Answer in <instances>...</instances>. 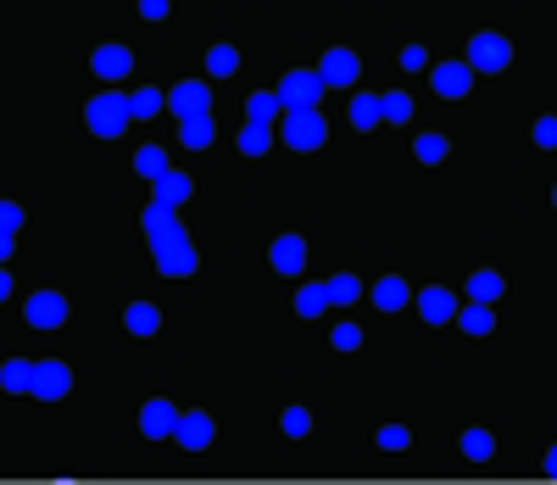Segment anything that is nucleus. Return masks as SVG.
I'll return each mask as SVG.
<instances>
[{
	"instance_id": "31",
	"label": "nucleus",
	"mask_w": 557,
	"mask_h": 485,
	"mask_svg": "<svg viewBox=\"0 0 557 485\" xmlns=\"http://www.w3.org/2000/svg\"><path fill=\"white\" fill-rule=\"evenodd\" d=\"M474 302H496V296H502V274H474Z\"/></svg>"
},
{
	"instance_id": "44",
	"label": "nucleus",
	"mask_w": 557,
	"mask_h": 485,
	"mask_svg": "<svg viewBox=\"0 0 557 485\" xmlns=\"http://www.w3.org/2000/svg\"><path fill=\"white\" fill-rule=\"evenodd\" d=\"M546 474H552V480H557V446H552V452H546Z\"/></svg>"
},
{
	"instance_id": "35",
	"label": "nucleus",
	"mask_w": 557,
	"mask_h": 485,
	"mask_svg": "<svg viewBox=\"0 0 557 485\" xmlns=\"http://www.w3.org/2000/svg\"><path fill=\"white\" fill-rule=\"evenodd\" d=\"M335 346H340V352H357V346H363V329H357V324H335Z\"/></svg>"
},
{
	"instance_id": "8",
	"label": "nucleus",
	"mask_w": 557,
	"mask_h": 485,
	"mask_svg": "<svg viewBox=\"0 0 557 485\" xmlns=\"http://www.w3.org/2000/svg\"><path fill=\"white\" fill-rule=\"evenodd\" d=\"M168 106L179 112V118H201L212 106V95H207V84H195V79H184L179 90H168Z\"/></svg>"
},
{
	"instance_id": "9",
	"label": "nucleus",
	"mask_w": 557,
	"mask_h": 485,
	"mask_svg": "<svg viewBox=\"0 0 557 485\" xmlns=\"http://www.w3.org/2000/svg\"><path fill=\"white\" fill-rule=\"evenodd\" d=\"M173 441L190 446V452L212 446V419H207V413H179V424H173Z\"/></svg>"
},
{
	"instance_id": "34",
	"label": "nucleus",
	"mask_w": 557,
	"mask_h": 485,
	"mask_svg": "<svg viewBox=\"0 0 557 485\" xmlns=\"http://www.w3.org/2000/svg\"><path fill=\"white\" fill-rule=\"evenodd\" d=\"M446 157V140L441 134H424V140H418V162H441Z\"/></svg>"
},
{
	"instance_id": "1",
	"label": "nucleus",
	"mask_w": 557,
	"mask_h": 485,
	"mask_svg": "<svg viewBox=\"0 0 557 485\" xmlns=\"http://www.w3.org/2000/svg\"><path fill=\"white\" fill-rule=\"evenodd\" d=\"M285 145H296V151H318V145L329 140V123L318 106H301V112H285Z\"/></svg>"
},
{
	"instance_id": "15",
	"label": "nucleus",
	"mask_w": 557,
	"mask_h": 485,
	"mask_svg": "<svg viewBox=\"0 0 557 485\" xmlns=\"http://www.w3.org/2000/svg\"><path fill=\"white\" fill-rule=\"evenodd\" d=\"M145 229H151V246H156V240L184 235L179 223H173V207H168V201H151V207H145Z\"/></svg>"
},
{
	"instance_id": "6",
	"label": "nucleus",
	"mask_w": 557,
	"mask_h": 485,
	"mask_svg": "<svg viewBox=\"0 0 557 485\" xmlns=\"http://www.w3.org/2000/svg\"><path fill=\"white\" fill-rule=\"evenodd\" d=\"M28 324H34V329H62L67 324V302L56 296V290H39V296H28Z\"/></svg>"
},
{
	"instance_id": "28",
	"label": "nucleus",
	"mask_w": 557,
	"mask_h": 485,
	"mask_svg": "<svg viewBox=\"0 0 557 485\" xmlns=\"http://www.w3.org/2000/svg\"><path fill=\"white\" fill-rule=\"evenodd\" d=\"M234 67H240V51H234V45H212V51H207V73H218V79H229Z\"/></svg>"
},
{
	"instance_id": "43",
	"label": "nucleus",
	"mask_w": 557,
	"mask_h": 485,
	"mask_svg": "<svg viewBox=\"0 0 557 485\" xmlns=\"http://www.w3.org/2000/svg\"><path fill=\"white\" fill-rule=\"evenodd\" d=\"M6 296H12V274H6V268H0V302H6Z\"/></svg>"
},
{
	"instance_id": "42",
	"label": "nucleus",
	"mask_w": 557,
	"mask_h": 485,
	"mask_svg": "<svg viewBox=\"0 0 557 485\" xmlns=\"http://www.w3.org/2000/svg\"><path fill=\"white\" fill-rule=\"evenodd\" d=\"M12 240H17V229H0V263L12 257Z\"/></svg>"
},
{
	"instance_id": "25",
	"label": "nucleus",
	"mask_w": 557,
	"mask_h": 485,
	"mask_svg": "<svg viewBox=\"0 0 557 485\" xmlns=\"http://www.w3.org/2000/svg\"><path fill=\"white\" fill-rule=\"evenodd\" d=\"M179 140L190 145V151H207V145H212V118H207V112H201V118H184Z\"/></svg>"
},
{
	"instance_id": "12",
	"label": "nucleus",
	"mask_w": 557,
	"mask_h": 485,
	"mask_svg": "<svg viewBox=\"0 0 557 485\" xmlns=\"http://www.w3.org/2000/svg\"><path fill=\"white\" fill-rule=\"evenodd\" d=\"M129 67H134V51H123V45H101L95 51V73L101 79H129Z\"/></svg>"
},
{
	"instance_id": "22",
	"label": "nucleus",
	"mask_w": 557,
	"mask_h": 485,
	"mask_svg": "<svg viewBox=\"0 0 557 485\" xmlns=\"http://www.w3.org/2000/svg\"><path fill=\"white\" fill-rule=\"evenodd\" d=\"M156 201H168V207L190 201V179H184V173H162V179H156Z\"/></svg>"
},
{
	"instance_id": "7",
	"label": "nucleus",
	"mask_w": 557,
	"mask_h": 485,
	"mask_svg": "<svg viewBox=\"0 0 557 485\" xmlns=\"http://www.w3.org/2000/svg\"><path fill=\"white\" fill-rule=\"evenodd\" d=\"M67 391H73V374H67L62 363H34V396L39 402H62Z\"/></svg>"
},
{
	"instance_id": "32",
	"label": "nucleus",
	"mask_w": 557,
	"mask_h": 485,
	"mask_svg": "<svg viewBox=\"0 0 557 485\" xmlns=\"http://www.w3.org/2000/svg\"><path fill=\"white\" fill-rule=\"evenodd\" d=\"M463 452H468L474 463L491 458V435H485V430H468V435H463Z\"/></svg>"
},
{
	"instance_id": "20",
	"label": "nucleus",
	"mask_w": 557,
	"mask_h": 485,
	"mask_svg": "<svg viewBox=\"0 0 557 485\" xmlns=\"http://www.w3.org/2000/svg\"><path fill=\"white\" fill-rule=\"evenodd\" d=\"M457 324H463L468 335H491V324H496V318H491V302H468L463 313H457Z\"/></svg>"
},
{
	"instance_id": "10",
	"label": "nucleus",
	"mask_w": 557,
	"mask_h": 485,
	"mask_svg": "<svg viewBox=\"0 0 557 485\" xmlns=\"http://www.w3.org/2000/svg\"><path fill=\"white\" fill-rule=\"evenodd\" d=\"M468 84H474V67H468V62H441V67H435V90H441L446 101L468 95Z\"/></svg>"
},
{
	"instance_id": "26",
	"label": "nucleus",
	"mask_w": 557,
	"mask_h": 485,
	"mask_svg": "<svg viewBox=\"0 0 557 485\" xmlns=\"http://www.w3.org/2000/svg\"><path fill=\"white\" fill-rule=\"evenodd\" d=\"M268 145H273V129H268V123H246V129H240V151H246V157H262Z\"/></svg>"
},
{
	"instance_id": "29",
	"label": "nucleus",
	"mask_w": 557,
	"mask_h": 485,
	"mask_svg": "<svg viewBox=\"0 0 557 485\" xmlns=\"http://www.w3.org/2000/svg\"><path fill=\"white\" fill-rule=\"evenodd\" d=\"M324 290H329V307H340V302H357V296H363V285H357V279H351V274H335Z\"/></svg>"
},
{
	"instance_id": "16",
	"label": "nucleus",
	"mask_w": 557,
	"mask_h": 485,
	"mask_svg": "<svg viewBox=\"0 0 557 485\" xmlns=\"http://www.w3.org/2000/svg\"><path fill=\"white\" fill-rule=\"evenodd\" d=\"M318 73H324V84H351L357 79V56L351 51H324V67H318Z\"/></svg>"
},
{
	"instance_id": "23",
	"label": "nucleus",
	"mask_w": 557,
	"mask_h": 485,
	"mask_svg": "<svg viewBox=\"0 0 557 485\" xmlns=\"http://www.w3.org/2000/svg\"><path fill=\"white\" fill-rule=\"evenodd\" d=\"M162 106H168V95H162V90H151V84H145V90H134V95H129V112H134V118H156V112H162Z\"/></svg>"
},
{
	"instance_id": "2",
	"label": "nucleus",
	"mask_w": 557,
	"mask_h": 485,
	"mask_svg": "<svg viewBox=\"0 0 557 485\" xmlns=\"http://www.w3.org/2000/svg\"><path fill=\"white\" fill-rule=\"evenodd\" d=\"M134 112H129V95H95L90 106H84V123H90L95 134H106V140H112V134H123V123H129Z\"/></svg>"
},
{
	"instance_id": "4",
	"label": "nucleus",
	"mask_w": 557,
	"mask_h": 485,
	"mask_svg": "<svg viewBox=\"0 0 557 485\" xmlns=\"http://www.w3.org/2000/svg\"><path fill=\"white\" fill-rule=\"evenodd\" d=\"M156 268H162L168 279H190L195 274V246H190V235L156 240Z\"/></svg>"
},
{
	"instance_id": "37",
	"label": "nucleus",
	"mask_w": 557,
	"mask_h": 485,
	"mask_svg": "<svg viewBox=\"0 0 557 485\" xmlns=\"http://www.w3.org/2000/svg\"><path fill=\"white\" fill-rule=\"evenodd\" d=\"M379 446H390V452H402V446H407V430H402V424H385V430H379Z\"/></svg>"
},
{
	"instance_id": "14",
	"label": "nucleus",
	"mask_w": 557,
	"mask_h": 485,
	"mask_svg": "<svg viewBox=\"0 0 557 485\" xmlns=\"http://www.w3.org/2000/svg\"><path fill=\"white\" fill-rule=\"evenodd\" d=\"M173 424H179V413H173L168 402H145V413H140V430L151 435V441H162V435H173Z\"/></svg>"
},
{
	"instance_id": "11",
	"label": "nucleus",
	"mask_w": 557,
	"mask_h": 485,
	"mask_svg": "<svg viewBox=\"0 0 557 485\" xmlns=\"http://www.w3.org/2000/svg\"><path fill=\"white\" fill-rule=\"evenodd\" d=\"M268 257H273L279 274H301V263H307V240H301V235H279Z\"/></svg>"
},
{
	"instance_id": "19",
	"label": "nucleus",
	"mask_w": 557,
	"mask_h": 485,
	"mask_svg": "<svg viewBox=\"0 0 557 485\" xmlns=\"http://www.w3.org/2000/svg\"><path fill=\"white\" fill-rule=\"evenodd\" d=\"M134 173L156 184V179H162V173H168V157H162L156 145H140V151H134Z\"/></svg>"
},
{
	"instance_id": "27",
	"label": "nucleus",
	"mask_w": 557,
	"mask_h": 485,
	"mask_svg": "<svg viewBox=\"0 0 557 485\" xmlns=\"http://www.w3.org/2000/svg\"><path fill=\"white\" fill-rule=\"evenodd\" d=\"M279 106H285V101H279V90H257V95H251V123H273V118H279Z\"/></svg>"
},
{
	"instance_id": "40",
	"label": "nucleus",
	"mask_w": 557,
	"mask_h": 485,
	"mask_svg": "<svg viewBox=\"0 0 557 485\" xmlns=\"http://www.w3.org/2000/svg\"><path fill=\"white\" fill-rule=\"evenodd\" d=\"M140 17H151V23H162V17H168V0H140Z\"/></svg>"
},
{
	"instance_id": "13",
	"label": "nucleus",
	"mask_w": 557,
	"mask_h": 485,
	"mask_svg": "<svg viewBox=\"0 0 557 485\" xmlns=\"http://www.w3.org/2000/svg\"><path fill=\"white\" fill-rule=\"evenodd\" d=\"M418 313H424V324H446V318H457V296L452 290H424Z\"/></svg>"
},
{
	"instance_id": "41",
	"label": "nucleus",
	"mask_w": 557,
	"mask_h": 485,
	"mask_svg": "<svg viewBox=\"0 0 557 485\" xmlns=\"http://www.w3.org/2000/svg\"><path fill=\"white\" fill-rule=\"evenodd\" d=\"M402 67H407V73H418V67H424V45H407V51H402Z\"/></svg>"
},
{
	"instance_id": "18",
	"label": "nucleus",
	"mask_w": 557,
	"mask_h": 485,
	"mask_svg": "<svg viewBox=\"0 0 557 485\" xmlns=\"http://www.w3.org/2000/svg\"><path fill=\"white\" fill-rule=\"evenodd\" d=\"M123 324H129V335H156V324H162V313H156L151 302H134L129 313H123Z\"/></svg>"
},
{
	"instance_id": "38",
	"label": "nucleus",
	"mask_w": 557,
	"mask_h": 485,
	"mask_svg": "<svg viewBox=\"0 0 557 485\" xmlns=\"http://www.w3.org/2000/svg\"><path fill=\"white\" fill-rule=\"evenodd\" d=\"M0 229H23V207L17 201H0Z\"/></svg>"
},
{
	"instance_id": "17",
	"label": "nucleus",
	"mask_w": 557,
	"mask_h": 485,
	"mask_svg": "<svg viewBox=\"0 0 557 485\" xmlns=\"http://www.w3.org/2000/svg\"><path fill=\"white\" fill-rule=\"evenodd\" d=\"M379 118H385V95H357V101H351V123H357V129H374Z\"/></svg>"
},
{
	"instance_id": "30",
	"label": "nucleus",
	"mask_w": 557,
	"mask_h": 485,
	"mask_svg": "<svg viewBox=\"0 0 557 485\" xmlns=\"http://www.w3.org/2000/svg\"><path fill=\"white\" fill-rule=\"evenodd\" d=\"M324 307H329V290H324V285H307V290L296 296V313H301V318H318Z\"/></svg>"
},
{
	"instance_id": "36",
	"label": "nucleus",
	"mask_w": 557,
	"mask_h": 485,
	"mask_svg": "<svg viewBox=\"0 0 557 485\" xmlns=\"http://www.w3.org/2000/svg\"><path fill=\"white\" fill-rule=\"evenodd\" d=\"M307 430H312L307 407H290V413H285V435H307Z\"/></svg>"
},
{
	"instance_id": "5",
	"label": "nucleus",
	"mask_w": 557,
	"mask_h": 485,
	"mask_svg": "<svg viewBox=\"0 0 557 485\" xmlns=\"http://www.w3.org/2000/svg\"><path fill=\"white\" fill-rule=\"evenodd\" d=\"M324 73H290L285 84H279V101H285V112H301V106H318V95H324Z\"/></svg>"
},
{
	"instance_id": "33",
	"label": "nucleus",
	"mask_w": 557,
	"mask_h": 485,
	"mask_svg": "<svg viewBox=\"0 0 557 485\" xmlns=\"http://www.w3.org/2000/svg\"><path fill=\"white\" fill-rule=\"evenodd\" d=\"M385 118L390 123H407V118H413V101H407V95H385Z\"/></svg>"
},
{
	"instance_id": "24",
	"label": "nucleus",
	"mask_w": 557,
	"mask_h": 485,
	"mask_svg": "<svg viewBox=\"0 0 557 485\" xmlns=\"http://www.w3.org/2000/svg\"><path fill=\"white\" fill-rule=\"evenodd\" d=\"M374 307H385V313L407 307V285H402V279H379V285H374Z\"/></svg>"
},
{
	"instance_id": "3",
	"label": "nucleus",
	"mask_w": 557,
	"mask_h": 485,
	"mask_svg": "<svg viewBox=\"0 0 557 485\" xmlns=\"http://www.w3.org/2000/svg\"><path fill=\"white\" fill-rule=\"evenodd\" d=\"M507 56H513V45H507L502 34H474V40H468V67H474V73H502Z\"/></svg>"
},
{
	"instance_id": "39",
	"label": "nucleus",
	"mask_w": 557,
	"mask_h": 485,
	"mask_svg": "<svg viewBox=\"0 0 557 485\" xmlns=\"http://www.w3.org/2000/svg\"><path fill=\"white\" fill-rule=\"evenodd\" d=\"M535 145H546V151L557 145V118H541V123H535Z\"/></svg>"
},
{
	"instance_id": "21",
	"label": "nucleus",
	"mask_w": 557,
	"mask_h": 485,
	"mask_svg": "<svg viewBox=\"0 0 557 485\" xmlns=\"http://www.w3.org/2000/svg\"><path fill=\"white\" fill-rule=\"evenodd\" d=\"M0 385H6V391H34V363L12 357V363L0 368Z\"/></svg>"
}]
</instances>
